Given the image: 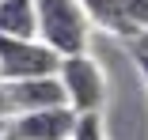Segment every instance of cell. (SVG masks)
Returning <instances> with one entry per match:
<instances>
[{
	"mask_svg": "<svg viewBox=\"0 0 148 140\" xmlns=\"http://www.w3.org/2000/svg\"><path fill=\"white\" fill-rule=\"evenodd\" d=\"M8 129H12V118H0V140L8 136Z\"/></svg>",
	"mask_w": 148,
	"mask_h": 140,
	"instance_id": "7c38bea8",
	"label": "cell"
},
{
	"mask_svg": "<svg viewBox=\"0 0 148 140\" xmlns=\"http://www.w3.org/2000/svg\"><path fill=\"white\" fill-rule=\"evenodd\" d=\"M0 34L38 38V0H0Z\"/></svg>",
	"mask_w": 148,
	"mask_h": 140,
	"instance_id": "8992f818",
	"label": "cell"
},
{
	"mask_svg": "<svg viewBox=\"0 0 148 140\" xmlns=\"http://www.w3.org/2000/svg\"><path fill=\"white\" fill-rule=\"evenodd\" d=\"M80 125V114L72 106H49V110H31V114L12 118V129L23 140H72Z\"/></svg>",
	"mask_w": 148,
	"mask_h": 140,
	"instance_id": "277c9868",
	"label": "cell"
},
{
	"mask_svg": "<svg viewBox=\"0 0 148 140\" xmlns=\"http://www.w3.org/2000/svg\"><path fill=\"white\" fill-rule=\"evenodd\" d=\"M8 102H12V118H19V114H31V110L69 106V95H65L61 76H38V80H12L8 83Z\"/></svg>",
	"mask_w": 148,
	"mask_h": 140,
	"instance_id": "5b68a950",
	"label": "cell"
},
{
	"mask_svg": "<svg viewBox=\"0 0 148 140\" xmlns=\"http://www.w3.org/2000/svg\"><path fill=\"white\" fill-rule=\"evenodd\" d=\"M80 4H84L87 19H91L95 27H103V31H110V34H122V38H140L133 31V23L122 15V4H118V0H80Z\"/></svg>",
	"mask_w": 148,
	"mask_h": 140,
	"instance_id": "52a82bcc",
	"label": "cell"
},
{
	"mask_svg": "<svg viewBox=\"0 0 148 140\" xmlns=\"http://www.w3.org/2000/svg\"><path fill=\"white\" fill-rule=\"evenodd\" d=\"M137 65H140V72H144V80H148V53L137 49Z\"/></svg>",
	"mask_w": 148,
	"mask_h": 140,
	"instance_id": "8fae6325",
	"label": "cell"
},
{
	"mask_svg": "<svg viewBox=\"0 0 148 140\" xmlns=\"http://www.w3.org/2000/svg\"><path fill=\"white\" fill-rule=\"evenodd\" d=\"M91 19L80 0H38V38L61 57H76L87 49Z\"/></svg>",
	"mask_w": 148,
	"mask_h": 140,
	"instance_id": "6da1fadb",
	"label": "cell"
},
{
	"mask_svg": "<svg viewBox=\"0 0 148 140\" xmlns=\"http://www.w3.org/2000/svg\"><path fill=\"white\" fill-rule=\"evenodd\" d=\"M61 53L49 49L42 38H8L0 34V80H38L61 72Z\"/></svg>",
	"mask_w": 148,
	"mask_h": 140,
	"instance_id": "7a4b0ae2",
	"label": "cell"
},
{
	"mask_svg": "<svg viewBox=\"0 0 148 140\" xmlns=\"http://www.w3.org/2000/svg\"><path fill=\"white\" fill-rule=\"evenodd\" d=\"M57 76H61L65 95H69V106L76 110V114H99V110H103V99H106V80H103L99 65L87 57V53L65 57Z\"/></svg>",
	"mask_w": 148,
	"mask_h": 140,
	"instance_id": "3957f363",
	"label": "cell"
},
{
	"mask_svg": "<svg viewBox=\"0 0 148 140\" xmlns=\"http://www.w3.org/2000/svg\"><path fill=\"white\" fill-rule=\"evenodd\" d=\"M0 118H12V102H8V83L0 80Z\"/></svg>",
	"mask_w": 148,
	"mask_h": 140,
	"instance_id": "30bf717a",
	"label": "cell"
},
{
	"mask_svg": "<svg viewBox=\"0 0 148 140\" xmlns=\"http://www.w3.org/2000/svg\"><path fill=\"white\" fill-rule=\"evenodd\" d=\"M4 140H23V136H19L15 129H8V136H4Z\"/></svg>",
	"mask_w": 148,
	"mask_h": 140,
	"instance_id": "4fadbf2b",
	"label": "cell"
},
{
	"mask_svg": "<svg viewBox=\"0 0 148 140\" xmlns=\"http://www.w3.org/2000/svg\"><path fill=\"white\" fill-rule=\"evenodd\" d=\"M122 4V15L133 23L137 34H148V0H118Z\"/></svg>",
	"mask_w": 148,
	"mask_h": 140,
	"instance_id": "ba28073f",
	"label": "cell"
},
{
	"mask_svg": "<svg viewBox=\"0 0 148 140\" xmlns=\"http://www.w3.org/2000/svg\"><path fill=\"white\" fill-rule=\"evenodd\" d=\"M72 140H106L99 114H80V125H76V136Z\"/></svg>",
	"mask_w": 148,
	"mask_h": 140,
	"instance_id": "9c48e42d",
	"label": "cell"
}]
</instances>
